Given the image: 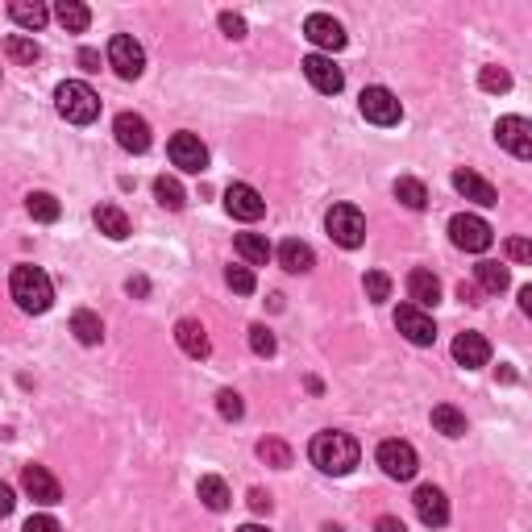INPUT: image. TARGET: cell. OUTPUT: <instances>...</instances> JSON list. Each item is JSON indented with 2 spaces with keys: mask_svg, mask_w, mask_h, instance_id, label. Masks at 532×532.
<instances>
[{
  "mask_svg": "<svg viewBox=\"0 0 532 532\" xmlns=\"http://www.w3.org/2000/svg\"><path fill=\"white\" fill-rule=\"evenodd\" d=\"M308 458H312L316 470L325 474H350L358 466V458H362V449H358V441L350 433H316L312 445H308Z\"/></svg>",
  "mask_w": 532,
  "mask_h": 532,
  "instance_id": "cell-1",
  "label": "cell"
},
{
  "mask_svg": "<svg viewBox=\"0 0 532 532\" xmlns=\"http://www.w3.org/2000/svg\"><path fill=\"white\" fill-rule=\"evenodd\" d=\"M9 291H13V300H17L21 312H34V316L46 312V308L54 304V287H50L46 271H42V266H30V262L13 266Z\"/></svg>",
  "mask_w": 532,
  "mask_h": 532,
  "instance_id": "cell-2",
  "label": "cell"
},
{
  "mask_svg": "<svg viewBox=\"0 0 532 532\" xmlns=\"http://www.w3.org/2000/svg\"><path fill=\"white\" fill-rule=\"evenodd\" d=\"M54 104H59V113L71 121V125H92V121L100 117V96L84 84V79L59 84V88H54Z\"/></svg>",
  "mask_w": 532,
  "mask_h": 532,
  "instance_id": "cell-3",
  "label": "cell"
},
{
  "mask_svg": "<svg viewBox=\"0 0 532 532\" xmlns=\"http://www.w3.org/2000/svg\"><path fill=\"white\" fill-rule=\"evenodd\" d=\"M325 229H329V237H333L341 250H358L366 241V217H362V208H354V204H333L329 208Z\"/></svg>",
  "mask_w": 532,
  "mask_h": 532,
  "instance_id": "cell-4",
  "label": "cell"
},
{
  "mask_svg": "<svg viewBox=\"0 0 532 532\" xmlns=\"http://www.w3.org/2000/svg\"><path fill=\"white\" fill-rule=\"evenodd\" d=\"M449 237H454V246L466 250V254H483L495 241L491 225H487L483 217H474V212H458V217L449 221Z\"/></svg>",
  "mask_w": 532,
  "mask_h": 532,
  "instance_id": "cell-5",
  "label": "cell"
},
{
  "mask_svg": "<svg viewBox=\"0 0 532 532\" xmlns=\"http://www.w3.org/2000/svg\"><path fill=\"white\" fill-rule=\"evenodd\" d=\"M358 109H362V117L370 121V125H399V117H404V104L395 100V92L379 88V84L358 96Z\"/></svg>",
  "mask_w": 532,
  "mask_h": 532,
  "instance_id": "cell-6",
  "label": "cell"
},
{
  "mask_svg": "<svg viewBox=\"0 0 532 532\" xmlns=\"http://www.w3.org/2000/svg\"><path fill=\"white\" fill-rule=\"evenodd\" d=\"M109 67L117 71L121 79H138L146 71V50L142 42H133L129 34H113L109 38Z\"/></svg>",
  "mask_w": 532,
  "mask_h": 532,
  "instance_id": "cell-7",
  "label": "cell"
},
{
  "mask_svg": "<svg viewBox=\"0 0 532 532\" xmlns=\"http://www.w3.org/2000/svg\"><path fill=\"white\" fill-rule=\"evenodd\" d=\"M375 458H379V466H383L387 478H399V483L416 478V470H420V458H416V449L408 441H383Z\"/></svg>",
  "mask_w": 532,
  "mask_h": 532,
  "instance_id": "cell-8",
  "label": "cell"
},
{
  "mask_svg": "<svg viewBox=\"0 0 532 532\" xmlns=\"http://www.w3.org/2000/svg\"><path fill=\"white\" fill-rule=\"evenodd\" d=\"M167 154H171V163H175L179 171H188V175L208 171V146L196 133H175V138L167 142Z\"/></svg>",
  "mask_w": 532,
  "mask_h": 532,
  "instance_id": "cell-9",
  "label": "cell"
},
{
  "mask_svg": "<svg viewBox=\"0 0 532 532\" xmlns=\"http://www.w3.org/2000/svg\"><path fill=\"white\" fill-rule=\"evenodd\" d=\"M412 503H416V516H420V524H429V528H445V524H449V499H445L441 487H433V483L416 487Z\"/></svg>",
  "mask_w": 532,
  "mask_h": 532,
  "instance_id": "cell-10",
  "label": "cell"
},
{
  "mask_svg": "<svg viewBox=\"0 0 532 532\" xmlns=\"http://www.w3.org/2000/svg\"><path fill=\"white\" fill-rule=\"evenodd\" d=\"M495 142L516 158H532V125L524 117H499L495 125Z\"/></svg>",
  "mask_w": 532,
  "mask_h": 532,
  "instance_id": "cell-11",
  "label": "cell"
},
{
  "mask_svg": "<svg viewBox=\"0 0 532 532\" xmlns=\"http://www.w3.org/2000/svg\"><path fill=\"white\" fill-rule=\"evenodd\" d=\"M304 75H308V84H312L316 92H325V96H337V92L345 88L341 67H337L329 54H308V59H304Z\"/></svg>",
  "mask_w": 532,
  "mask_h": 532,
  "instance_id": "cell-12",
  "label": "cell"
},
{
  "mask_svg": "<svg viewBox=\"0 0 532 532\" xmlns=\"http://www.w3.org/2000/svg\"><path fill=\"white\" fill-rule=\"evenodd\" d=\"M21 487H25V495H30L34 503H42V507H50V503L63 499L59 478H54L46 466H25V470H21Z\"/></svg>",
  "mask_w": 532,
  "mask_h": 532,
  "instance_id": "cell-13",
  "label": "cell"
},
{
  "mask_svg": "<svg viewBox=\"0 0 532 532\" xmlns=\"http://www.w3.org/2000/svg\"><path fill=\"white\" fill-rule=\"evenodd\" d=\"M225 208H229V217H237V221H262L266 200L258 196V188H250V183H229Z\"/></svg>",
  "mask_w": 532,
  "mask_h": 532,
  "instance_id": "cell-14",
  "label": "cell"
},
{
  "mask_svg": "<svg viewBox=\"0 0 532 532\" xmlns=\"http://www.w3.org/2000/svg\"><path fill=\"white\" fill-rule=\"evenodd\" d=\"M395 329L408 337L412 345H433L437 341V325H433V316L420 312V308L404 304L399 312H395Z\"/></svg>",
  "mask_w": 532,
  "mask_h": 532,
  "instance_id": "cell-15",
  "label": "cell"
},
{
  "mask_svg": "<svg viewBox=\"0 0 532 532\" xmlns=\"http://www.w3.org/2000/svg\"><path fill=\"white\" fill-rule=\"evenodd\" d=\"M113 133H117L121 150H129V154H146L150 150V125L138 113H121V117L113 121Z\"/></svg>",
  "mask_w": 532,
  "mask_h": 532,
  "instance_id": "cell-16",
  "label": "cell"
},
{
  "mask_svg": "<svg viewBox=\"0 0 532 532\" xmlns=\"http://www.w3.org/2000/svg\"><path fill=\"white\" fill-rule=\"evenodd\" d=\"M304 38L316 42L320 50H345V30H341V21H333L329 13H312V17L304 21Z\"/></svg>",
  "mask_w": 532,
  "mask_h": 532,
  "instance_id": "cell-17",
  "label": "cell"
},
{
  "mask_svg": "<svg viewBox=\"0 0 532 532\" xmlns=\"http://www.w3.org/2000/svg\"><path fill=\"white\" fill-rule=\"evenodd\" d=\"M454 358H458V366H466V370H478V366L491 362V341H487L483 333H458L454 337Z\"/></svg>",
  "mask_w": 532,
  "mask_h": 532,
  "instance_id": "cell-18",
  "label": "cell"
},
{
  "mask_svg": "<svg viewBox=\"0 0 532 532\" xmlns=\"http://www.w3.org/2000/svg\"><path fill=\"white\" fill-rule=\"evenodd\" d=\"M175 341H179V350H183L188 358H196V362H204V358L212 354V341H208L204 325L192 320V316H183V320L175 325Z\"/></svg>",
  "mask_w": 532,
  "mask_h": 532,
  "instance_id": "cell-19",
  "label": "cell"
},
{
  "mask_svg": "<svg viewBox=\"0 0 532 532\" xmlns=\"http://www.w3.org/2000/svg\"><path fill=\"white\" fill-rule=\"evenodd\" d=\"M454 188H458V196H466V200H474V204H483V208H491V204H499V192L487 183L483 175H474V171H454Z\"/></svg>",
  "mask_w": 532,
  "mask_h": 532,
  "instance_id": "cell-20",
  "label": "cell"
},
{
  "mask_svg": "<svg viewBox=\"0 0 532 532\" xmlns=\"http://www.w3.org/2000/svg\"><path fill=\"white\" fill-rule=\"evenodd\" d=\"M408 300H412V308H433L437 300H441V279L433 275V271H412L408 275Z\"/></svg>",
  "mask_w": 532,
  "mask_h": 532,
  "instance_id": "cell-21",
  "label": "cell"
},
{
  "mask_svg": "<svg viewBox=\"0 0 532 532\" xmlns=\"http://www.w3.org/2000/svg\"><path fill=\"white\" fill-rule=\"evenodd\" d=\"M275 254H279V262H283V271H291V275H308L316 266L312 246H308V241H296V237H287Z\"/></svg>",
  "mask_w": 532,
  "mask_h": 532,
  "instance_id": "cell-22",
  "label": "cell"
},
{
  "mask_svg": "<svg viewBox=\"0 0 532 532\" xmlns=\"http://www.w3.org/2000/svg\"><path fill=\"white\" fill-rule=\"evenodd\" d=\"M474 287H478L483 296H503V291L512 287V275H507V266H499V262H478L474 266Z\"/></svg>",
  "mask_w": 532,
  "mask_h": 532,
  "instance_id": "cell-23",
  "label": "cell"
},
{
  "mask_svg": "<svg viewBox=\"0 0 532 532\" xmlns=\"http://www.w3.org/2000/svg\"><path fill=\"white\" fill-rule=\"evenodd\" d=\"M196 495H200V503H204L208 512H229V503H233L225 478H217V474H204V478H200V487H196Z\"/></svg>",
  "mask_w": 532,
  "mask_h": 532,
  "instance_id": "cell-24",
  "label": "cell"
},
{
  "mask_svg": "<svg viewBox=\"0 0 532 532\" xmlns=\"http://www.w3.org/2000/svg\"><path fill=\"white\" fill-rule=\"evenodd\" d=\"M54 17H59V25L71 34H84L92 25V9L79 5V0H59V5H54Z\"/></svg>",
  "mask_w": 532,
  "mask_h": 532,
  "instance_id": "cell-25",
  "label": "cell"
},
{
  "mask_svg": "<svg viewBox=\"0 0 532 532\" xmlns=\"http://www.w3.org/2000/svg\"><path fill=\"white\" fill-rule=\"evenodd\" d=\"M92 221L100 225V233L113 237V241H121V237H129V217L121 212L117 204H100L96 212H92Z\"/></svg>",
  "mask_w": 532,
  "mask_h": 532,
  "instance_id": "cell-26",
  "label": "cell"
},
{
  "mask_svg": "<svg viewBox=\"0 0 532 532\" xmlns=\"http://www.w3.org/2000/svg\"><path fill=\"white\" fill-rule=\"evenodd\" d=\"M9 17L17 21L21 30H42V25L50 21V9H46V5H38V0H34V5H30V0H13Z\"/></svg>",
  "mask_w": 532,
  "mask_h": 532,
  "instance_id": "cell-27",
  "label": "cell"
},
{
  "mask_svg": "<svg viewBox=\"0 0 532 532\" xmlns=\"http://www.w3.org/2000/svg\"><path fill=\"white\" fill-rule=\"evenodd\" d=\"M233 250L246 258L250 266H266V258H271V241H266L262 233H237Z\"/></svg>",
  "mask_w": 532,
  "mask_h": 532,
  "instance_id": "cell-28",
  "label": "cell"
},
{
  "mask_svg": "<svg viewBox=\"0 0 532 532\" xmlns=\"http://www.w3.org/2000/svg\"><path fill=\"white\" fill-rule=\"evenodd\" d=\"M71 333H75L84 345H100V341H104V325H100V316L88 312V308H79V312L71 316Z\"/></svg>",
  "mask_w": 532,
  "mask_h": 532,
  "instance_id": "cell-29",
  "label": "cell"
},
{
  "mask_svg": "<svg viewBox=\"0 0 532 532\" xmlns=\"http://www.w3.org/2000/svg\"><path fill=\"white\" fill-rule=\"evenodd\" d=\"M5 54H9L13 63H21V67H34V63L42 59V46L34 38H25V34H9V38H5Z\"/></svg>",
  "mask_w": 532,
  "mask_h": 532,
  "instance_id": "cell-30",
  "label": "cell"
},
{
  "mask_svg": "<svg viewBox=\"0 0 532 532\" xmlns=\"http://www.w3.org/2000/svg\"><path fill=\"white\" fill-rule=\"evenodd\" d=\"M25 208H30V217L42 221V225H54V221L63 217L59 200L50 196V192H30V196H25Z\"/></svg>",
  "mask_w": 532,
  "mask_h": 532,
  "instance_id": "cell-31",
  "label": "cell"
},
{
  "mask_svg": "<svg viewBox=\"0 0 532 532\" xmlns=\"http://www.w3.org/2000/svg\"><path fill=\"white\" fill-rule=\"evenodd\" d=\"M395 200H399L404 208H412V212H420V208L429 204V188H424L420 179L404 175V179H395Z\"/></svg>",
  "mask_w": 532,
  "mask_h": 532,
  "instance_id": "cell-32",
  "label": "cell"
},
{
  "mask_svg": "<svg viewBox=\"0 0 532 532\" xmlns=\"http://www.w3.org/2000/svg\"><path fill=\"white\" fill-rule=\"evenodd\" d=\"M433 429L441 437H462L466 433V416L458 412L454 404H437L433 408Z\"/></svg>",
  "mask_w": 532,
  "mask_h": 532,
  "instance_id": "cell-33",
  "label": "cell"
},
{
  "mask_svg": "<svg viewBox=\"0 0 532 532\" xmlns=\"http://www.w3.org/2000/svg\"><path fill=\"white\" fill-rule=\"evenodd\" d=\"M154 200L163 208H171V212H179V208L188 204V196H183V183H179V179H171V175H158L154 179Z\"/></svg>",
  "mask_w": 532,
  "mask_h": 532,
  "instance_id": "cell-34",
  "label": "cell"
},
{
  "mask_svg": "<svg viewBox=\"0 0 532 532\" xmlns=\"http://www.w3.org/2000/svg\"><path fill=\"white\" fill-rule=\"evenodd\" d=\"M258 458H262L266 466H275V470H287V466H291V445L266 437V441H258Z\"/></svg>",
  "mask_w": 532,
  "mask_h": 532,
  "instance_id": "cell-35",
  "label": "cell"
},
{
  "mask_svg": "<svg viewBox=\"0 0 532 532\" xmlns=\"http://www.w3.org/2000/svg\"><path fill=\"white\" fill-rule=\"evenodd\" d=\"M250 350H254L258 358H275V350H279L275 333H271L266 325H250Z\"/></svg>",
  "mask_w": 532,
  "mask_h": 532,
  "instance_id": "cell-36",
  "label": "cell"
},
{
  "mask_svg": "<svg viewBox=\"0 0 532 532\" xmlns=\"http://www.w3.org/2000/svg\"><path fill=\"white\" fill-rule=\"evenodd\" d=\"M225 283L229 287H233V291H237V296H250V291H254V271H250V266H229V271H225Z\"/></svg>",
  "mask_w": 532,
  "mask_h": 532,
  "instance_id": "cell-37",
  "label": "cell"
},
{
  "mask_svg": "<svg viewBox=\"0 0 532 532\" xmlns=\"http://www.w3.org/2000/svg\"><path fill=\"white\" fill-rule=\"evenodd\" d=\"M478 84H483V92H495V96H499V92L512 88V75L503 67H483L478 71Z\"/></svg>",
  "mask_w": 532,
  "mask_h": 532,
  "instance_id": "cell-38",
  "label": "cell"
},
{
  "mask_svg": "<svg viewBox=\"0 0 532 532\" xmlns=\"http://www.w3.org/2000/svg\"><path fill=\"white\" fill-rule=\"evenodd\" d=\"M217 408H221V416H225V420H241V416H246V404H241V395H237V391H221L217 395Z\"/></svg>",
  "mask_w": 532,
  "mask_h": 532,
  "instance_id": "cell-39",
  "label": "cell"
},
{
  "mask_svg": "<svg viewBox=\"0 0 532 532\" xmlns=\"http://www.w3.org/2000/svg\"><path fill=\"white\" fill-rule=\"evenodd\" d=\"M366 296L375 300V304H383V300L391 296V279H387L383 271H370V275H366Z\"/></svg>",
  "mask_w": 532,
  "mask_h": 532,
  "instance_id": "cell-40",
  "label": "cell"
},
{
  "mask_svg": "<svg viewBox=\"0 0 532 532\" xmlns=\"http://www.w3.org/2000/svg\"><path fill=\"white\" fill-rule=\"evenodd\" d=\"M221 30H225V38L241 42L246 38V17L241 13H221Z\"/></svg>",
  "mask_w": 532,
  "mask_h": 532,
  "instance_id": "cell-41",
  "label": "cell"
},
{
  "mask_svg": "<svg viewBox=\"0 0 532 532\" xmlns=\"http://www.w3.org/2000/svg\"><path fill=\"white\" fill-rule=\"evenodd\" d=\"M21 532H63V524L54 520V516H30Z\"/></svg>",
  "mask_w": 532,
  "mask_h": 532,
  "instance_id": "cell-42",
  "label": "cell"
},
{
  "mask_svg": "<svg viewBox=\"0 0 532 532\" xmlns=\"http://www.w3.org/2000/svg\"><path fill=\"white\" fill-rule=\"evenodd\" d=\"M507 258H512V262H532V246L524 237H512V241H507Z\"/></svg>",
  "mask_w": 532,
  "mask_h": 532,
  "instance_id": "cell-43",
  "label": "cell"
},
{
  "mask_svg": "<svg viewBox=\"0 0 532 532\" xmlns=\"http://www.w3.org/2000/svg\"><path fill=\"white\" fill-rule=\"evenodd\" d=\"M13 507H17V495L9 483H0V516H13Z\"/></svg>",
  "mask_w": 532,
  "mask_h": 532,
  "instance_id": "cell-44",
  "label": "cell"
},
{
  "mask_svg": "<svg viewBox=\"0 0 532 532\" xmlns=\"http://www.w3.org/2000/svg\"><path fill=\"white\" fill-rule=\"evenodd\" d=\"M458 300H462V304H483V291L474 283H458Z\"/></svg>",
  "mask_w": 532,
  "mask_h": 532,
  "instance_id": "cell-45",
  "label": "cell"
},
{
  "mask_svg": "<svg viewBox=\"0 0 532 532\" xmlns=\"http://www.w3.org/2000/svg\"><path fill=\"white\" fill-rule=\"evenodd\" d=\"M250 507H254L258 516H266V512H271V495L258 491V487H254V491H250Z\"/></svg>",
  "mask_w": 532,
  "mask_h": 532,
  "instance_id": "cell-46",
  "label": "cell"
},
{
  "mask_svg": "<svg viewBox=\"0 0 532 532\" xmlns=\"http://www.w3.org/2000/svg\"><path fill=\"white\" fill-rule=\"evenodd\" d=\"M375 532H408V528H404V520H395V516H379Z\"/></svg>",
  "mask_w": 532,
  "mask_h": 532,
  "instance_id": "cell-47",
  "label": "cell"
},
{
  "mask_svg": "<svg viewBox=\"0 0 532 532\" xmlns=\"http://www.w3.org/2000/svg\"><path fill=\"white\" fill-rule=\"evenodd\" d=\"M79 63H84V71H100V54H96L92 46L79 50Z\"/></svg>",
  "mask_w": 532,
  "mask_h": 532,
  "instance_id": "cell-48",
  "label": "cell"
},
{
  "mask_svg": "<svg viewBox=\"0 0 532 532\" xmlns=\"http://www.w3.org/2000/svg\"><path fill=\"white\" fill-rule=\"evenodd\" d=\"M125 291H129V296H146V291H150V283H146V279H129V283H125Z\"/></svg>",
  "mask_w": 532,
  "mask_h": 532,
  "instance_id": "cell-49",
  "label": "cell"
},
{
  "mask_svg": "<svg viewBox=\"0 0 532 532\" xmlns=\"http://www.w3.org/2000/svg\"><path fill=\"white\" fill-rule=\"evenodd\" d=\"M520 308L524 312H532V287H520Z\"/></svg>",
  "mask_w": 532,
  "mask_h": 532,
  "instance_id": "cell-50",
  "label": "cell"
},
{
  "mask_svg": "<svg viewBox=\"0 0 532 532\" xmlns=\"http://www.w3.org/2000/svg\"><path fill=\"white\" fill-rule=\"evenodd\" d=\"M237 532H266V528H262V524H241Z\"/></svg>",
  "mask_w": 532,
  "mask_h": 532,
  "instance_id": "cell-51",
  "label": "cell"
}]
</instances>
